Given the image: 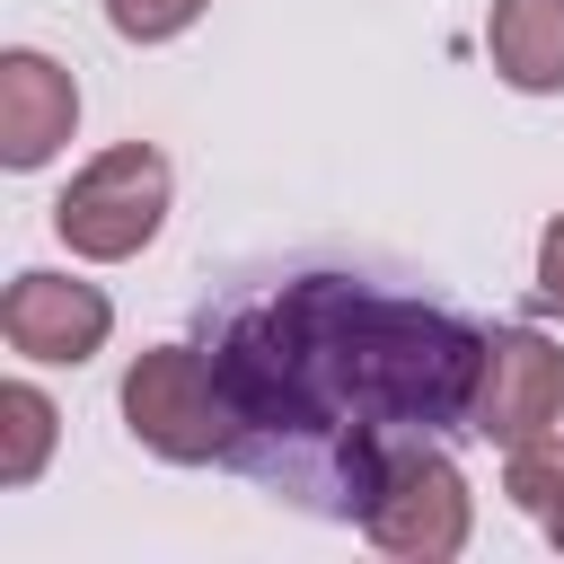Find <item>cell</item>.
<instances>
[{
    "label": "cell",
    "mask_w": 564,
    "mask_h": 564,
    "mask_svg": "<svg viewBox=\"0 0 564 564\" xmlns=\"http://www.w3.org/2000/svg\"><path fill=\"white\" fill-rule=\"evenodd\" d=\"M53 432H62L53 397H44L35 379H9V388H0V485H9V494L44 476V458H53Z\"/></svg>",
    "instance_id": "cell-9"
},
{
    "label": "cell",
    "mask_w": 564,
    "mask_h": 564,
    "mask_svg": "<svg viewBox=\"0 0 564 564\" xmlns=\"http://www.w3.org/2000/svg\"><path fill=\"white\" fill-rule=\"evenodd\" d=\"M70 132H79V88H70V70H62L53 53H35V44H9V53H0V159L26 176V167H44Z\"/></svg>",
    "instance_id": "cell-7"
},
{
    "label": "cell",
    "mask_w": 564,
    "mask_h": 564,
    "mask_svg": "<svg viewBox=\"0 0 564 564\" xmlns=\"http://www.w3.org/2000/svg\"><path fill=\"white\" fill-rule=\"evenodd\" d=\"M485 335L441 300L370 291L352 273H291L229 308L212 370L238 414V467L308 511L361 520L397 449L467 432Z\"/></svg>",
    "instance_id": "cell-1"
},
{
    "label": "cell",
    "mask_w": 564,
    "mask_h": 564,
    "mask_svg": "<svg viewBox=\"0 0 564 564\" xmlns=\"http://www.w3.org/2000/svg\"><path fill=\"white\" fill-rule=\"evenodd\" d=\"M485 53L520 97H555L564 88V0H494Z\"/></svg>",
    "instance_id": "cell-8"
},
{
    "label": "cell",
    "mask_w": 564,
    "mask_h": 564,
    "mask_svg": "<svg viewBox=\"0 0 564 564\" xmlns=\"http://www.w3.org/2000/svg\"><path fill=\"white\" fill-rule=\"evenodd\" d=\"M0 335H9V352H26V361H88V352H106V335H115V300L97 291V282H70V273H18L9 291H0Z\"/></svg>",
    "instance_id": "cell-6"
},
{
    "label": "cell",
    "mask_w": 564,
    "mask_h": 564,
    "mask_svg": "<svg viewBox=\"0 0 564 564\" xmlns=\"http://www.w3.org/2000/svg\"><path fill=\"white\" fill-rule=\"evenodd\" d=\"M167 194H176L167 150H150V141H115V150H97V159L62 185L53 229H62L70 256H88V264H123V256H141V247L159 238Z\"/></svg>",
    "instance_id": "cell-3"
},
{
    "label": "cell",
    "mask_w": 564,
    "mask_h": 564,
    "mask_svg": "<svg viewBox=\"0 0 564 564\" xmlns=\"http://www.w3.org/2000/svg\"><path fill=\"white\" fill-rule=\"evenodd\" d=\"M203 9H212V0H106V26H115L123 44H167V35H185Z\"/></svg>",
    "instance_id": "cell-11"
},
{
    "label": "cell",
    "mask_w": 564,
    "mask_h": 564,
    "mask_svg": "<svg viewBox=\"0 0 564 564\" xmlns=\"http://www.w3.org/2000/svg\"><path fill=\"white\" fill-rule=\"evenodd\" d=\"M476 529V502H467V476L441 441H414L388 458V476L370 485L361 502V538L397 564H449Z\"/></svg>",
    "instance_id": "cell-4"
},
{
    "label": "cell",
    "mask_w": 564,
    "mask_h": 564,
    "mask_svg": "<svg viewBox=\"0 0 564 564\" xmlns=\"http://www.w3.org/2000/svg\"><path fill=\"white\" fill-rule=\"evenodd\" d=\"M502 494L546 529V546H564V432H538V441L502 449Z\"/></svg>",
    "instance_id": "cell-10"
},
{
    "label": "cell",
    "mask_w": 564,
    "mask_h": 564,
    "mask_svg": "<svg viewBox=\"0 0 564 564\" xmlns=\"http://www.w3.org/2000/svg\"><path fill=\"white\" fill-rule=\"evenodd\" d=\"M538 291H546V300L564 308V212H555V220L538 229Z\"/></svg>",
    "instance_id": "cell-12"
},
{
    "label": "cell",
    "mask_w": 564,
    "mask_h": 564,
    "mask_svg": "<svg viewBox=\"0 0 564 564\" xmlns=\"http://www.w3.org/2000/svg\"><path fill=\"white\" fill-rule=\"evenodd\" d=\"M123 423H132L141 449H159L176 467H203V458H229L238 449L229 388H220L212 352H194V344L132 352V370H123Z\"/></svg>",
    "instance_id": "cell-2"
},
{
    "label": "cell",
    "mask_w": 564,
    "mask_h": 564,
    "mask_svg": "<svg viewBox=\"0 0 564 564\" xmlns=\"http://www.w3.org/2000/svg\"><path fill=\"white\" fill-rule=\"evenodd\" d=\"M564 423V352L538 326H494L476 352V397H467V432L494 449H520L538 432Z\"/></svg>",
    "instance_id": "cell-5"
}]
</instances>
